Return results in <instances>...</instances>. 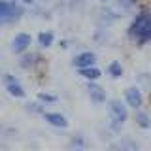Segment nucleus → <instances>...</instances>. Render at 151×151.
Listing matches in <instances>:
<instances>
[{
    "mask_svg": "<svg viewBox=\"0 0 151 151\" xmlns=\"http://www.w3.org/2000/svg\"><path fill=\"white\" fill-rule=\"evenodd\" d=\"M121 147H125V149H138V145H136V142H132V140H123Z\"/></svg>",
    "mask_w": 151,
    "mask_h": 151,
    "instance_id": "22",
    "label": "nucleus"
},
{
    "mask_svg": "<svg viewBox=\"0 0 151 151\" xmlns=\"http://www.w3.org/2000/svg\"><path fill=\"white\" fill-rule=\"evenodd\" d=\"M27 111L28 113H34V115H44V111H45V104L44 102H28L27 104Z\"/></svg>",
    "mask_w": 151,
    "mask_h": 151,
    "instance_id": "18",
    "label": "nucleus"
},
{
    "mask_svg": "<svg viewBox=\"0 0 151 151\" xmlns=\"http://www.w3.org/2000/svg\"><path fill=\"white\" fill-rule=\"evenodd\" d=\"M119 19H121V13L119 12L110 9V8H102L100 13H98V17H96V21H98V25H100L102 28H110L113 23H117Z\"/></svg>",
    "mask_w": 151,
    "mask_h": 151,
    "instance_id": "8",
    "label": "nucleus"
},
{
    "mask_svg": "<svg viewBox=\"0 0 151 151\" xmlns=\"http://www.w3.org/2000/svg\"><path fill=\"white\" fill-rule=\"evenodd\" d=\"M138 83H140L142 89H144V87H151V76L149 74H140L138 76Z\"/></svg>",
    "mask_w": 151,
    "mask_h": 151,
    "instance_id": "20",
    "label": "nucleus"
},
{
    "mask_svg": "<svg viewBox=\"0 0 151 151\" xmlns=\"http://www.w3.org/2000/svg\"><path fill=\"white\" fill-rule=\"evenodd\" d=\"M38 100L40 102H44L45 106H49V104H55L59 98H57V94H53V93H47V91H40L38 93Z\"/></svg>",
    "mask_w": 151,
    "mask_h": 151,
    "instance_id": "19",
    "label": "nucleus"
},
{
    "mask_svg": "<svg viewBox=\"0 0 151 151\" xmlns=\"http://www.w3.org/2000/svg\"><path fill=\"white\" fill-rule=\"evenodd\" d=\"M2 79H4V87H6V91L12 94L13 98H25V94H27L25 87L19 83V79L13 74H4Z\"/></svg>",
    "mask_w": 151,
    "mask_h": 151,
    "instance_id": "6",
    "label": "nucleus"
},
{
    "mask_svg": "<svg viewBox=\"0 0 151 151\" xmlns=\"http://www.w3.org/2000/svg\"><path fill=\"white\" fill-rule=\"evenodd\" d=\"M44 119L51 127H55V129H66L68 127V119L59 111H44Z\"/></svg>",
    "mask_w": 151,
    "mask_h": 151,
    "instance_id": "11",
    "label": "nucleus"
},
{
    "mask_svg": "<svg viewBox=\"0 0 151 151\" xmlns=\"http://www.w3.org/2000/svg\"><path fill=\"white\" fill-rule=\"evenodd\" d=\"M127 38L138 47L151 44V0L138 6V12L127 27Z\"/></svg>",
    "mask_w": 151,
    "mask_h": 151,
    "instance_id": "1",
    "label": "nucleus"
},
{
    "mask_svg": "<svg viewBox=\"0 0 151 151\" xmlns=\"http://www.w3.org/2000/svg\"><path fill=\"white\" fill-rule=\"evenodd\" d=\"M87 94L91 98V102L94 104H104L106 102V91H104L102 85H98L96 81H87Z\"/></svg>",
    "mask_w": 151,
    "mask_h": 151,
    "instance_id": "9",
    "label": "nucleus"
},
{
    "mask_svg": "<svg viewBox=\"0 0 151 151\" xmlns=\"http://www.w3.org/2000/svg\"><path fill=\"white\" fill-rule=\"evenodd\" d=\"M108 113H110L111 130H119L129 121V104L119 98H111V100H108Z\"/></svg>",
    "mask_w": 151,
    "mask_h": 151,
    "instance_id": "2",
    "label": "nucleus"
},
{
    "mask_svg": "<svg viewBox=\"0 0 151 151\" xmlns=\"http://www.w3.org/2000/svg\"><path fill=\"white\" fill-rule=\"evenodd\" d=\"M134 121H136V125L140 127V129H144V130H151V115L145 110H136L134 113Z\"/></svg>",
    "mask_w": 151,
    "mask_h": 151,
    "instance_id": "13",
    "label": "nucleus"
},
{
    "mask_svg": "<svg viewBox=\"0 0 151 151\" xmlns=\"http://www.w3.org/2000/svg\"><path fill=\"white\" fill-rule=\"evenodd\" d=\"M104 38H106V28H102V27H100V28H98V30L93 34V40H94V42H102Z\"/></svg>",
    "mask_w": 151,
    "mask_h": 151,
    "instance_id": "21",
    "label": "nucleus"
},
{
    "mask_svg": "<svg viewBox=\"0 0 151 151\" xmlns=\"http://www.w3.org/2000/svg\"><path fill=\"white\" fill-rule=\"evenodd\" d=\"M30 45H32V36L28 32H19V34L13 36L12 44H9V49H12V53L21 55L30 49Z\"/></svg>",
    "mask_w": 151,
    "mask_h": 151,
    "instance_id": "4",
    "label": "nucleus"
},
{
    "mask_svg": "<svg viewBox=\"0 0 151 151\" xmlns=\"http://www.w3.org/2000/svg\"><path fill=\"white\" fill-rule=\"evenodd\" d=\"M100 2H110V0H100Z\"/></svg>",
    "mask_w": 151,
    "mask_h": 151,
    "instance_id": "25",
    "label": "nucleus"
},
{
    "mask_svg": "<svg viewBox=\"0 0 151 151\" xmlns=\"http://www.w3.org/2000/svg\"><path fill=\"white\" fill-rule=\"evenodd\" d=\"M125 102L129 104V108H132V110H140V108L144 106V93H142V87L125 89Z\"/></svg>",
    "mask_w": 151,
    "mask_h": 151,
    "instance_id": "7",
    "label": "nucleus"
},
{
    "mask_svg": "<svg viewBox=\"0 0 151 151\" xmlns=\"http://www.w3.org/2000/svg\"><path fill=\"white\" fill-rule=\"evenodd\" d=\"M93 64H96V55L93 51H81V53H78L72 59V66L76 70L85 68V66H93Z\"/></svg>",
    "mask_w": 151,
    "mask_h": 151,
    "instance_id": "10",
    "label": "nucleus"
},
{
    "mask_svg": "<svg viewBox=\"0 0 151 151\" xmlns=\"http://www.w3.org/2000/svg\"><path fill=\"white\" fill-rule=\"evenodd\" d=\"M60 49H66V47H68V40H60Z\"/></svg>",
    "mask_w": 151,
    "mask_h": 151,
    "instance_id": "23",
    "label": "nucleus"
},
{
    "mask_svg": "<svg viewBox=\"0 0 151 151\" xmlns=\"http://www.w3.org/2000/svg\"><path fill=\"white\" fill-rule=\"evenodd\" d=\"M19 2H23V4H25V6H28V4H34L36 0H19Z\"/></svg>",
    "mask_w": 151,
    "mask_h": 151,
    "instance_id": "24",
    "label": "nucleus"
},
{
    "mask_svg": "<svg viewBox=\"0 0 151 151\" xmlns=\"http://www.w3.org/2000/svg\"><path fill=\"white\" fill-rule=\"evenodd\" d=\"M78 74L81 76V78H85L87 81H98V79L102 78V70L98 68L96 64L85 66V68H78Z\"/></svg>",
    "mask_w": 151,
    "mask_h": 151,
    "instance_id": "12",
    "label": "nucleus"
},
{
    "mask_svg": "<svg viewBox=\"0 0 151 151\" xmlns=\"http://www.w3.org/2000/svg\"><path fill=\"white\" fill-rule=\"evenodd\" d=\"M23 6H25L23 2L19 4L17 0H12L8 12L0 17V27H9V25H15L17 21H21V17L25 15V8Z\"/></svg>",
    "mask_w": 151,
    "mask_h": 151,
    "instance_id": "3",
    "label": "nucleus"
},
{
    "mask_svg": "<svg viewBox=\"0 0 151 151\" xmlns=\"http://www.w3.org/2000/svg\"><path fill=\"white\" fill-rule=\"evenodd\" d=\"M106 72H108V76H110L111 79H119L121 76H123V66H121L119 60H111V63L108 64Z\"/></svg>",
    "mask_w": 151,
    "mask_h": 151,
    "instance_id": "15",
    "label": "nucleus"
},
{
    "mask_svg": "<svg viewBox=\"0 0 151 151\" xmlns=\"http://www.w3.org/2000/svg\"><path fill=\"white\" fill-rule=\"evenodd\" d=\"M115 6L121 12H130V9H136L140 6V0H115Z\"/></svg>",
    "mask_w": 151,
    "mask_h": 151,
    "instance_id": "17",
    "label": "nucleus"
},
{
    "mask_svg": "<svg viewBox=\"0 0 151 151\" xmlns=\"http://www.w3.org/2000/svg\"><path fill=\"white\" fill-rule=\"evenodd\" d=\"M0 130H2V127H0Z\"/></svg>",
    "mask_w": 151,
    "mask_h": 151,
    "instance_id": "26",
    "label": "nucleus"
},
{
    "mask_svg": "<svg viewBox=\"0 0 151 151\" xmlns=\"http://www.w3.org/2000/svg\"><path fill=\"white\" fill-rule=\"evenodd\" d=\"M44 57L36 51H25V53L19 55V66L23 70H36L40 64H44Z\"/></svg>",
    "mask_w": 151,
    "mask_h": 151,
    "instance_id": "5",
    "label": "nucleus"
},
{
    "mask_svg": "<svg viewBox=\"0 0 151 151\" xmlns=\"http://www.w3.org/2000/svg\"><path fill=\"white\" fill-rule=\"evenodd\" d=\"M85 147H87V140H85L83 134H74L70 138V149L79 151V149H85Z\"/></svg>",
    "mask_w": 151,
    "mask_h": 151,
    "instance_id": "16",
    "label": "nucleus"
},
{
    "mask_svg": "<svg viewBox=\"0 0 151 151\" xmlns=\"http://www.w3.org/2000/svg\"><path fill=\"white\" fill-rule=\"evenodd\" d=\"M36 42H38V45H40V49H49V47L53 45V42H55L53 30H42L40 34H38V38H36Z\"/></svg>",
    "mask_w": 151,
    "mask_h": 151,
    "instance_id": "14",
    "label": "nucleus"
}]
</instances>
